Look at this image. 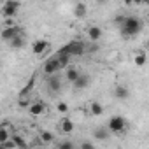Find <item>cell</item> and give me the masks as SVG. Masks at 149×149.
<instances>
[{
	"label": "cell",
	"instance_id": "1",
	"mask_svg": "<svg viewBox=\"0 0 149 149\" xmlns=\"http://www.w3.org/2000/svg\"><path fill=\"white\" fill-rule=\"evenodd\" d=\"M144 28V23L142 19H139L137 16H123L121 23H119V32L123 37L130 39V37H135L142 32Z\"/></svg>",
	"mask_w": 149,
	"mask_h": 149
},
{
	"label": "cell",
	"instance_id": "2",
	"mask_svg": "<svg viewBox=\"0 0 149 149\" xmlns=\"http://www.w3.org/2000/svg\"><path fill=\"white\" fill-rule=\"evenodd\" d=\"M109 133H125L126 130V119L123 116H112L107 123Z\"/></svg>",
	"mask_w": 149,
	"mask_h": 149
},
{
	"label": "cell",
	"instance_id": "3",
	"mask_svg": "<svg viewBox=\"0 0 149 149\" xmlns=\"http://www.w3.org/2000/svg\"><path fill=\"white\" fill-rule=\"evenodd\" d=\"M19 7H21L19 0H6L4 6H2V9H0V13H2L4 18H14L18 14Z\"/></svg>",
	"mask_w": 149,
	"mask_h": 149
},
{
	"label": "cell",
	"instance_id": "4",
	"mask_svg": "<svg viewBox=\"0 0 149 149\" xmlns=\"http://www.w3.org/2000/svg\"><path fill=\"white\" fill-rule=\"evenodd\" d=\"M67 51L70 56H83L86 53V44L83 40H72L67 44Z\"/></svg>",
	"mask_w": 149,
	"mask_h": 149
},
{
	"label": "cell",
	"instance_id": "5",
	"mask_svg": "<svg viewBox=\"0 0 149 149\" xmlns=\"http://www.w3.org/2000/svg\"><path fill=\"white\" fill-rule=\"evenodd\" d=\"M46 86H47L49 93H58L60 88H61V77L56 76V74H51V76H47V79H46Z\"/></svg>",
	"mask_w": 149,
	"mask_h": 149
},
{
	"label": "cell",
	"instance_id": "6",
	"mask_svg": "<svg viewBox=\"0 0 149 149\" xmlns=\"http://www.w3.org/2000/svg\"><path fill=\"white\" fill-rule=\"evenodd\" d=\"M44 74L46 76H51V74H56L58 70H60V65H58V58L56 56H53V58H49V60H46V63H44Z\"/></svg>",
	"mask_w": 149,
	"mask_h": 149
},
{
	"label": "cell",
	"instance_id": "7",
	"mask_svg": "<svg viewBox=\"0 0 149 149\" xmlns=\"http://www.w3.org/2000/svg\"><path fill=\"white\" fill-rule=\"evenodd\" d=\"M44 111H46V104L44 102H32L30 105H28V112H30V116H33V118H37V116H42L44 114Z\"/></svg>",
	"mask_w": 149,
	"mask_h": 149
},
{
	"label": "cell",
	"instance_id": "8",
	"mask_svg": "<svg viewBox=\"0 0 149 149\" xmlns=\"http://www.w3.org/2000/svg\"><path fill=\"white\" fill-rule=\"evenodd\" d=\"M18 33H21V30L14 25V26H4V30L0 32V37H2V40L4 42H7V40H11L14 35H18Z\"/></svg>",
	"mask_w": 149,
	"mask_h": 149
},
{
	"label": "cell",
	"instance_id": "9",
	"mask_svg": "<svg viewBox=\"0 0 149 149\" xmlns=\"http://www.w3.org/2000/svg\"><path fill=\"white\" fill-rule=\"evenodd\" d=\"M90 83H91V77L90 76H86V74H79L77 79L74 81L72 84H74V88H76V90H84V88L90 86Z\"/></svg>",
	"mask_w": 149,
	"mask_h": 149
},
{
	"label": "cell",
	"instance_id": "10",
	"mask_svg": "<svg viewBox=\"0 0 149 149\" xmlns=\"http://www.w3.org/2000/svg\"><path fill=\"white\" fill-rule=\"evenodd\" d=\"M47 47H49V42L47 40L39 39V40H33L32 42V53L33 54H42L44 51H47Z\"/></svg>",
	"mask_w": 149,
	"mask_h": 149
},
{
	"label": "cell",
	"instance_id": "11",
	"mask_svg": "<svg viewBox=\"0 0 149 149\" xmlns=\"http://www.w3.org/2000/svg\"><path fill=\"white\" fill-rule=\"evenodd\" d=\"M35 79H37V72H33L32 76H30V79H28V83L19 90V97H28L30 95V91L33 90V84H35Z\"/></svg>",
	"mask_w": 149,
	"mask_h": 149
},
{
	"label": "cell",
	"instance_id": "12",
	"mask_svg": "<svg viewBox=\"0 0 149 149\" xmlns=\"http://www.w3.org/2000/svg\"><path fill=\"white\" fill-rule=\"evenodd\" d=\"M88 14V6L84 2H77L76 6H74V16H76L77 19H84Z\"/></svg>",
	"mask_w": 149,
	"mask_h": 149
},
{
	"label": "cell",
	"instance_id": "13",
	"mask_svg": "<svg viewBox=\"0 0 149 149\" xmlns=\"http://www.w3.org/2000/svg\"><path fill=\"white\" fill-rule=\"evenodd\" d=\"M7 44H9L11 49H23V46H25V37H23V33L14 35L11 40H7Z\"/></svg>",
	"mask_w": 149,
	"mask_h": 149
},
{
	"label": "cell",
	"instance_id": "14",
	"mask_svg": "<svg viewBox=\"0 0 149 149\" xmlns=\"http://www.w3.org/2000/svg\"><path fill=\"white\" fill-rule=\"evenodd\" d=\"M102 28L100 26H97V25H93V26H90L88 28V37H90V40L91 42H98L100 40V37H102Z\"/></svg>",
	"mask_w": 149,
	"mask_h": 149
},
{
	"label": "cell",
	"instance_id": "15",
	"mask_svg": "<svg viewBox=\"0 0 149 149\" xmlns=\"http://www.w3.org/2000/svg\"><path fill=\"white\" fill-rule=\"evenodd\" d=\"M79 70L76 68V67H67V70H65V79H67V83H74V81H76L77 79V76H79Z\"/></svg>",
	"mask_w": 149,
	"mask_h": 149
},
{
	"label": "cell",
	"instance_id": "16",
	"mask_svg": "<svg viewBox=\"0 0 149 149\" xmlns=\"http://www.w3.org/2000/svg\"><path fill=\"white\" fill-rule=\"evenodd\" d=\"M114 97H116L118 100H126V98L130 97V90H128L126 86H116V90H114Z\"/></svg>",
	"mask_w": 149,
	"mask_h": 149
},
{
	"label": "cell",
	"instance_id": "17",
	"mask_svg": "<svg viewBox=\"0 0 149 149\" xmlns=\"http://www.w3.org/2000/svg\"><path fill=\"white\" fill-rule=\"evenodd\" d=\"M60 130H61L63 133H72V132H74V121L65 116V118L61 119V123H60Z\"/></svg>",
	"mask_w": 149,
	"mask_h": 149
},
{
	"label": "cell",
	"instance_id": "18",
	"mask_svg": "<svg viewBox=\"0 0 149 149\" xmlns=\"http://www.w3.org/2000/svg\"><path fill=\"white\" fill-rule=\"evenodd\" d=\"M93 137L97 139V140H107L109 139V130H107V126L104 128H97V130H93Z\"/></svg>",
	"mask_w": 149,
	"mask_h": 149
},
{
	"label": "cell",
	"instance_id": "19",
	"mask_svg": "<svg viewBox=\"0 0 149 149\" xmlns=\"http://www.w3.org/2000/svg\"><path fill=\"white\" fill-rule=\"evenodd\" d=\"M56 58H58V65H60V70H61V68H67V67L70 65V58H72V56L63 53V54H56Z\"/></svg>",
	"mask_w": 149,
	"mask_h": 149
},
{
	"label": "cell",
	"instance_id": "20",
	"mask_svg": "<svg viewBox=\"0 0 149 149\" xmlns=\"http://www.w3.org/2000/svg\"><path fill=\"white\" fill-rule=\"evenodd\" d=\"M90 112H91V116H102V114H104L102 104H100V102H91V104H90Z\"/></svg>",
	"mask_w": 149,
	"mask_h": 149
},
{
	"label": "cell",
	"instance_id": "21",
	"mask_svg": "<svg viewBox=\"0 0 149 149\" xmlns=\"http://www.w3.org/2000/svg\"><path fill=\"white\" fill-rule=\"evenodd\" d=\"M146 61H147L146 53H144V51H139V53L135 54V65H137V67H144V65H146Z\"/></svg>",
	"mask_w": 149,
	"mask_h": 149
},
{
	"label": "cell",
	"instance_id": "22",
	"mask_svg": "<svg viewBox=\"0 0 149 149\" xmlns=\"http://www.w3.org/2000/svg\"><path fill=\"white\" fill-rule=\"evenodd\" d=\"M40 140L44 142V144H51L53 140H54V135L51 133V132H47V130H44V132H40Z\"/></svg>",
	"mask_w": 149,
	"mask_h": 149
},
{
	"label": "cell",
	"instance_id": "23",
	"mask_svg": "<svg viewBox=\"0 0 149 149\" xmlns=\"http://www.w3.org/2000/svg\"><path fill=\"white\" fill-rule=\"evenodd\" d=\"M11 139L14 140V144H16V147H28V144H26V140L21 137V135H11Z\"/></svg>",
	"mask_w": 149,
	"mask_h": 149
},
{
	"label": "cell",
	"instance_id": "24",
	"mask_svg": "<svg viewBox=\"0 0 149 149\" xmlns=\"http://www.w3.org/2000/svg\"><path fill=\"white\" fill-rule=\"evenodd\" d=\"M9 137H11V133H9V128H7V125H2V126H0V144H2V142H6Z\"/></svg>",
	"mask_w": 149,
	"mask_h": 149
},
{
	"label": "cell",
	"instance_id": "25",
	"mask_svg": "<svg viewBox=\"0 0 149 149\" xmlns=\"http://www.w3.org/2000/svg\"><path fill=\"white\" fill-rule=\"evenodd\" d=\"M56 111H58L60 114L67 116V112H68V104H67V102H58V104H56Z\"/></svg>",
	"mask_w": 149,
	"mask_h": 149
},
{
	"label": "cell",
	"instance_id": "26",
	"mask_svg": "<svg viewBox=\"0 0 149 149\" xmlns=\"http://www.w3.org/2000/svg\"><path fill=\"white\" fill-rule=\"evenodd\" d=\"M30 104H32V100H30L28 97H19V100H18V105H19L21 109H28Z\"/></svg>",
	"mask_w": 149,
	"mask_h": 149
},
{
	"label": "cell",
	"instance_id": "27",
	"mask_svg": "<svg viewBox=\"0 0 149 149\" xmlns=\"http://www.w3.org/2000/svg\"><path fill=\"white\" fill-rule=\"evenodd\" d=\"M58 147H60V149H72L74 144L68 142V140H63V142H58Z\"/></svg>",
	"mask_w": 149,
	"mask_h": 149
},
{
	"label": "cell",
	"instance_id": "28",
	"mask_svg": "<svg viewBox=\"0 0 149 149\" xmlns=\"http://www.w3.org/2000/svg\"><path fill=\"white\" fill-rule=\"evenodd\" d=\"M86 51L88 53H93V54L98 53V44L97 42H91V46H86Z\"/></svg>",
	"mask_w": 149,
	"mask_h": 149
},
{
	"label": "cell",
	"instance_id": "29",
	"mask_svg": "<svg viewBox=\"0 0 149 149\" xmlns=\"http://www.w3.org/2000/svg\"><path fill=\"white\" fill-rule=\"evenodd\" d=\"M149 0H133V6H147Z\"/></svg>",
	"mask_w": 149,
	"mask_h": 149
},
{
	"label": "cell",
	"instance_id": "30",
	"mask_svg": "<svg viewBox=\"0 0 149 149\" xmlns=\"http://www.w3.org/2000/svg\"><path fill=\"white\" fill-rule=\"evenodd\" d=\"M79 147H81V149H93V144H91V142H83Z\"/></svg>",
	"mask_w": 149,
	"mask_h": 149
},
{
	"label": "cell",
	"instance_id": "31",
	"mask_svg": "<svg viewBox=\"0 0 149 149\" xmlns=\"http://www.w3.org/2000/svg\"><path fill=\"white\" fill-rule=\"evenodd\" d=\"M4 25H6V26H14V19H13V18H6Z\"/></svg>",
	"mask_w": 149,
	"mask_h": 149
},
{
	"label": "cell",
	"instance_id": "32",
	"mask_svg": "<svg viewBox=\"0 0 149 149\" xmlns=\"http://www.w3.org/2000/svg\"><path fill=\"white\" fill-rule=\"evenodd\" d=\"M125 6H133V0H123Z\"/></svg>",
	"mask_w": 149,
	"mask_h": 149
},
{
	"label": "cell",
	"instance_id": "33",
	"mask_svg": "<svg viewBox=\"0 0 149 149\" xmlns=\"http://www.w3.org/2000/svg\"><path fill=\"white\" fill-rule=\"evenodd\" d=\"M95 2H98V4H105L107 0H95Z\"/></svg>",
	"mask_w": 149,
	"mask_h": 149
},
{
	"label": "cell",
	"instance_id": "34",
	"mask_svg": "<svg viewBox=\"0 0 149 149\" xmlns=\"http://www.w3.org/2000/svg\"><path fill=\"white\" fill-rule=\"evenodd\" d=\"M0 68H2V60H0Z\"/></svg>",
	"mask_w": 149,
	"mask_h": 149
},
{
	"label": "cell",
	"instance_id": "35",
	"mask_svg": "<svg viewBox=\"0 0 149 149\" xmlns=\"http://www.w3.org/2000/svg\"><path fill=\"white\" fill-rule=\"evenodd\" d=\"M2 2H6V0H2Z\"/></svg>",
	"mask_w": 149,
	"mask_h": 149
}]
</instances>
